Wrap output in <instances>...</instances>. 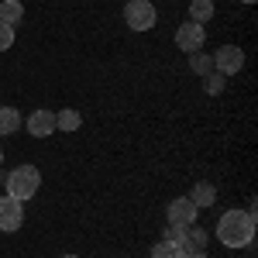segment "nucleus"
Segmentation results:
<instances>
[{
	"label": "nucleus",
	"mask_w": 258,
	"mask_h": 258,
	"mask_svg": "<svg viewBox=\"0 0 258 258\" xmlns=\"http://www.w3.org/2000/svg\"><path fill=\"white\" fill-rule=\"evenodd\" d=\"M255 238V203L248 210H227L217 220V241L227 248H248Z\"/></svg>",
	"instance_id": "obj_1"
},
{
	"label": "nucleus",
	"mask_w": 258,
	"mask_h": 258,
	"mask_svg": "<svg viewBox=\"0 0 258 258\" xmlns=\"http://www.w3.org/2000/svg\"><path fill=\"white\" fill-rule=\"evenodd\" d=\"M38 186H41V172L35 169V165H18L11 176H7V193L14 200H31L35 193H38Z\"/></svg>",
	"instance_id": "obj_2"
},
{
	"label": "nucleus",
	"mask_w": 258,
	"mask_h": 258,
	"mask_svg": "<svg viewBox=\"0 0 258 258\" xmlns=\"http://www.w3.org/2000/svg\"><path fill=\"white\" fill-rule=\"evenodd\" d=\"M155 4L152 0H127L124 4V21H127V28L131 31H148V28H155Z\"/></svg>",
	"instance_id": "obj_3"
},
{
	"label": "nucleus",
	"mask_w": 258,
	"mask_h": 258,
	"mask_svg": "<svg viewBox=\"0 0 258 258\" xmlns=\"http://www.w3.org/2000/svg\"><path fill=\"white\" fill-rule=\"evenodd\" d=\"M241 66H244V52H241L238 45H220L217 52H214V69H217L220 76H238Z\"/></svg>",
	"instance_id": "obj_4"
},
{
	"label": "nucleus",
	"mask_w": 258,
	"mask_h": 258,
	"mask_svg": "<svg viewBox=\"0 0 258 258\" xmlns=\"http://www.w3.org/2000/svg\"><path fill=\"white\" fill-rule=\"evenodd\" d=\"M21 224H24V203L14 200L11 193H4L0 197V231H18Z\"/></svg>",
	"instance_id": "obj_5"
},
{
	"label": "nucleus",
	"mask_w": 258,
	"mask_h": 258,
	"mask_svg": "<svg viewBox=\"0 0 258 258\" xmlns=\"http://www.w3.org/2000/svg\"><path fill=\"white\" fill-rule=\"evenodd\" d=\"M197 203L189 197H176L169 207H165V217H169V224H179V227H189V224H197Z\"/></svg>",
	"instance_id": "obj_6"
},
{
	"label": "nucleus",
	"mask_w": 258,
	"mask_h": 258,
	"mask_svg": "<svg viewBox=\"0 0 258 258\" xmlns=\"http://www.w3.org/2000/svg\"><path fill=\"white\" fill-rule=\"evenodd\" d=\"M203 41H207V31H203V24H197V21H186V24H179L176 45L182 48V52H200V48H203Z\"/></svg>",
	"instance_id": "obj_7"
},
{
	"label": "nucleus",
	"mask_w": 258,
	"mask_h": 258,
	"mask_svg": "<svg viewBox=\"0 0 258 258\" xmlns=\"http://www.w3.org/2000/svg\"><path fill=\"white\" fill-rule=\"evenodd\" d=\"M28 135H35V138L55 135V114H52V110H35V114L28 117Z\"/></svg>",
	"instance_id": "obj_8"
},
{
	"label": "nucleus",
	"mask_w": 258,
	"mask_h": 258,
	"mask_svg": "<svg viewBox=\"0 0 258 258\" xmlns=\"http://www.w3.org/2000/svg\"><path fill=\"white\" fill-rule=\"evenodd\" d=\"M186 251H207V231H200L197 224L186 227V241H182V255Z\"/></svg>",
	"instance_id": "obj_9"
},
{
	"label": "nucleus",
	"mask_w": 258,
	"mask_h": 258,
	"mask_svg": "<svg viewBox=\"0 0 258 258\" xmlns=\"http://www.w3.org/2000/svg\"><path fill=\"white\" fill-rule=\"evenodd\" d=\"M189 200H193L197 207H214V200H217V186H210V182H197L193 193H189Z\"/></svg>",
	"instance_id": "obj_10"
},
{
	"label": "nucleus",
	"mask_w": 258,
	"mask_h": 258,
	"mask_svg": "<svg viewBox=\"0 0 258 258\" xmlns=\"http://www.w3.org/2000/svg\"><path fill=\"white\" fill-rule=\"evenodd\" d=\"M80 124H83V114L73 110V107H66V110L55 114V131H76Z\"/></svg>",
	"instance_id": "obj_11"
},
{
	"label": "nucleus",
	"mask_w": 258,
	"mask_h": 258,
	"mask_svg": "<svg viewBox=\"0 0 258 258\" xmlns=\"http://www.w3.org/2000/svg\"><path fill=\"white\" fill-rule=\"evenodd\" d=\"M24 18V7H21V0H0V21L4 24H18V21Z\"/></svg>",
	"instance_id": "obj_12"
},
{
	"label": "nucleus",
	"mask_w": 258,
	"mask_h": 258,
	"mask_svg": "<svg viewBox=\"0 0 258 258\" xmlns=\"http://www.w3.org/2000/svg\"><path fill=\"white\" fill-rule=\"evenodd\" d=\"M21 127V114L14 107H0V135H18Z\"/></svg>",
	"instance_id": "obj_13"
},
{
	"label": "nucleus",
	"mask_w": 258,
	"mask_h": 258,
	"mask_svg": "<svg viewBox=\"0 0 258 258\" xmlns=\"http://www.w3.org/2000/svg\"><path fill=\"white\" fill-rule=\"evenodd\" d=\"M210 18H214V0H189V21L203 24Z\"/></svg>",
	"instance_id": "obj_14"
},
{
	"label": "nucleus",
	"mask_w": 258,
	"mask_h": 258,
	"mask_svg": "<svg viewBox=\"0 0 258 258\" xmlns=\"http://www.w3.org/2000/svg\"><path fill=\"white\" fill-rule=\"evenodd\" d=\"M189 69H193L197 76H207V73H214V55H203V52H189Z\"/></svg>",
	"instance_id": "obj_15"
},
{
	"label": "nucleus",
	"mask_w": 258,
	"mask_h": 258,
	"mask_svg": "<svg viewBox=\"0 0 258 258\" xmlns=\"http://www.w3.org/2000/svg\"><path fill=\"white\" fill-rule=\"evenodd\" d=\"M220 90H224V76H220L217 69H214V73H207V76H203V93H210V97H217Z\"/></svg>",
	"instance_id": "obj_16"
},
{
	"label": "nucleus",
	"mask_w": 258,
	"mask_h": 258,
	"mask_svg": "<svg viewBox=\"0 0 258 258\" xmlns=\"http://www.w3.org/2000/svg\"><path fill=\"white\" fill-rule=\"evenodd\" d=\"M152 258H182V248L169 244V241H159V244L152 248Z\"/></svg>",
	"instance_id": "obj_17"
},
{
	"label": "nucleus",
	"mask_w": 258,
	"mask_h": 258,
	"mask_svg": "<svg viewBox=\"0 0 258 258\" xmlns=\"http://www.w3.org/2000/svg\"><path fill=\"white\" fill-rule=\"evenodd\" d=\"M162 241H169V244L182 248V241H186V227H179V224H169V227H165V238H162Z\"/></svg>",
	"instance_id": "obj_18"
},
{
	"label": "nucleus",
	"mask_w": 258,
	"mask_h": 258,
	"mask_svg": "<svg viewBox=\"0 0 258 258\" xmlns=\"http://www.w3.org/2000/svg\"><path fill=\"white\" fill-rule=\"evenodd\" d=\"M11 45H14V28H11V24H4V21H0V52H7V48H11Z\"/></svg>",
	"instance_id": "obj_19"
},
{
	"label": "nucleus",
	"mask_w": 258,
	"mask_h": 258,
	"mask_svg": "<svg viewBox=\"0 0 258 258\" xmlns=\"http://www.w3.org/2000/svg\"><path fill=\"white\" fill-rule=\"evenodd\" d=\"M182 258H207V251H186Z\"/></svg>",
	"instance_id": "obj_20"
},
{
	"label": "nucleus",
	"mask_w": 258,
	"mask_h": 258,
	"mask_svg": "<svg viewBox=\"0 0 258 258\" xmlns=\"http://www.w3.org/2000/svg\"><path fill=\"white\" fill-rule=\"evenodd\" d=\"M62 258H80V255H62Z\"/></svg>",
	"instance_id": "obj_21"
},
{
	"label": "nucleus",
	"mask_w": 258,
	"mask_h": 258,
	"mask_svg": "<svg viewBox=\"0 0 258 258\" xmlns=\"http://www.w3.org/2000/svg\"><path fill=\"white\" fill-rule=\"evenodd\" d=\"M241 4H255V0H241Z\"/></svg>",
	"instance_id": "obj_22"
},
{
	"label": "nucleus",
	"mask_w": 258,
	"mask_h": 258,
	"mask_svg": "<svg viewBox=\"0 0 258 258\" xmlns=\"http://www.w3.org/2000/svg\"><path fill=\"white\" fill-rule=\"evenodd\" d=\"M0 162H4V148H0Z\"/></svg>",
	"instance_id": "obj_23"
}]
</instances>
